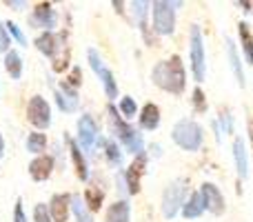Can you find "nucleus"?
<instances>
[{"label":"nucleus","mask_w":253,"mask_h":222,"mask_svg":"<svg viewBox=\"0 0 253 222\" xmlns=\"http://www.w3.org/2000/svg\"><path fill=\"white\" fill-rule=\"evenodd\" d=\"M151 80L162 91L180 96V93L184 91V87H187V71H184V65H182V60H180V56H171V58H167V60L158 62L151 69Z\"/></svg>","instance_id":"1"},{"label":"nucleus","mask_w":253,"mask_h":222,"mask_svg":"<svg viewBox=\"0 0 253 222\" xmlns=\"http://www.w3.org/2000/svg\"><path fill=\"white\" fill-rule=\"evenodd\" d=\"M107 113H109V125H111V133L116 135L120 144L126 149L129 153L133 156H140L144 153V140H142V133H140L135 127H131L129 122L120 116V111L116 109L114 105L107 107Z\"/></svg>","instance_id":"2"},{"label":"nucleus","mask_w":253,"mask_h":222,"mask_svg":"<svg viewBox=\"0 0 253 222\" xmlns=\"http://www.w3.org/2000/svg\"><path fill=\"white\" fill-rule=\"evenodd\" d=\"M171 140H173L182 151L193 153L202 147V142H205V131H202V127L198 125L196 120L182 118V120H178L173 125V129H171Z\"/></svg>","instance_id":"3"},{"label":"nucleus","mask_w":253,"mask_h":222,"mask_svg":"<svg viewBox=\"0 0 253 222\" xmlns=\"http://www.w3.org/2000/svg\"><path fill=\"white\" fill-rule=\"evenodd\" d=\"M175 7H180V2H151V27L158 36H171L175 31Z\"/></svg>","instance_id":"4"},{"label":"nucleus","mask_w":253,"mask_h":222,"mask_svg":"<svg viewBox=\"0 0 253 222\" xmlns=\"http://www.w3.org/2000/svg\"><path fill=\"white\" fill-rule=\"evenodd\" d=\"M189 58H191L193 80H196V83H202L207 76V51H205L202 31L198 25H191V31H189Z\"/></svg>","instance_id":"5"},{"label":"nucleus","mask_w":253,"mask_h":222,"mask_svg":"<svg viewBox=\"0 0 253 222\" xmlns=\"http://www.w3.org/2000/svg\"><path fill=\"white\" fill-rule=\"evenodd\" d=\"M189 198V187H187V180L178 178L165 189L162 193V216L167 220H173L175 216L182 211L184 200Z\"/></svg>","instance_id":"6"},{"label":"nucleus","mask_w":253,"mask_h":222,"mask_svg":"<svg viewBox=\"0 0 253 222\" xmlns=\"http://www.w3.org/2000/svg\"><path fill=\"white\" fill-rule=\"evenodd\" d=\"M87 60H89V67L93 69V74H96L98 80H100L102 89H105V96L109 98V100H116V98H118V83H116L111 69L105 65V60L100 58V53H98L93 47L87 49Z\"/></svg>","instance_id":"7"},{"label":"nucleus","mask_w":253,"mask_h":222,"mask_svg":"<svg viewBox=\"0 0 253 222\" xmlns=\"http://www.w3.org/2000/svg\"><path fill=\"white\" fill-rule=\"evenodd\" d=\"M76 142L80 144L87 156H93L96 153V147L102 144V138H100V129H98V122L93 120L89 113L78 118V140Z\"/></svg>","instance_id":"8"},{"label":"nucleus","mask_w":253,"mask_h":222,"mask_svg":"<svg viewBox=\"0 0 253 222\" xmlns=\"http://www.w3.org/2000/svg\"><path fill=\"white\" fill-rule=\"evenodd\" d=\"M27 120L36 131H47L51 127V107L42 96H31L27 102Z\"/></svg>","instance_id":"9"},{"label":"nucleus","mask_w":253,"mask_h":222,"mask_svg":"<svg viewBox=\"0 0 253 222\" xmlns=\"http://www.w3.org/2000/svg\"><path fill=\"white\" fill-rule=\"evenodd\" d=\"M29 25L44 31H53L58 27V11L51 2H38L29 13Z\"/></svg>","instance_id":"10"},{"label":"nucleus","mask_w":253,"mask_h":222,"mask_svg":"<svg viewBox=\"0 0 253 222\" xmlns=\"http://www.w3.org/2000/svg\"><path fill=\"white\" fill-rule=\"evenodd\" d=\"M200 198H202V207H205V211H209V214H213V216H222L224 209H227L222 191H220L213 182H202Z\"/></svg>","instance_id":"11"},{"label":"nucleus","mask_w":253,"mask_h":222,"mask_svg":"<svg viewBox=\"0 0 253 222\" xmlns=\"http://www.w3.org/2000/svg\"><path fill=\"white\" fill-rule=\"evenodd\" d=\"M144 167H147V153H140L131 162L129 169H125V182H126V193L129 196H135L140 191V178L144 174Z\"/></svg>","instance_id":"12"},{"label":"nucleus","mask_w":253,"mask_h":222,"mask_svg":"<svg viewBox=\"0 0 253 222\" xmlns=\"http://www.w3.org/2000/svg\"><path fill=\"white\" fill-rule=\"evenodd\" d=\"M56 105H58V109L65 111V113L78 111V105H80L78 89L69 87L65 80H60V87L56 89Z\"/></svg>","instance_id":"13"},{"label":"nucleus","mask_w":253,"mask_h":222,"mask_svg":"<svg viewBox=\"0 0 253 222\" xmlns=\"http://www.w3.org/2000/svg\"><path fill=\"white\" fill-rule=\"evenodd\" d=\"M53 222H67L71 216V193H56L47 205Z\"/></svg>","instance_id":"14"},{"label":"nucleus","mask_w":253,"mask_h":222,"mask_svg":"<svg viewBox=\"0 0 253 222\" xmlns=\"http://www.w3.org/2000/svg\"><path fill=\"white\" fill-rule=\"evenodd\" d=\"M53 167H56V160L49 153H42V156H36L34 160L29 162V176L36 182H44L49 180V176L53 174Z\"/></svg>","instance_id":"15"},{"label":"nucleus","mask_w":253,"mask_h":222,"mask_svg":"<svg viewBox=\"0 0 253 222\" xmlns=\"http://www.w3.org/2000/svg\"><path fill=\"white\" fill-rule=\"evenodd\" d=\"M36 47H38V51L42 53V56L58 58V51H60V47H62V40H60V36L53 34V31H42V34L36 38Z\"/></svg>","instance_id":"16"},{"label":"nucleus","mask_w":253,"mask_h":222,"mask_svg":"<svg viewBox=\"0 0 253 222\" xmlns=\"http://www.w3.org/2000/svg\"><path fill=\"white\" fill-rule=\"evenodd\" d=\"M67 144H69V156L71 160H74V167H76V176H78L83 182H87L89 180V165H87V158H84V151L80 149V144L76 142V140H71L69 135H67Z\"/></svg>","instance_id":"17"},{"label":"nucleus","mask_w":253,"mask_h":222,"mask_svg":"<svg viewBox=\"0 0 253 222\" xmlns=\"http://www.w3.org/2000/svg\"><path fill=\"white\" fill-rule=\"evenodd\" d=\"M227 60L229 67H231L233 76H236V83L238 87H245V69H242V60H240V53H238V47L231 38H227Z\"/></svg>","instance_id":"18"},{"label":"nucleus","mask_w":253,"mask_h":222,"mask_svg":"<svg viewBox=\"0 0 253 222\" xmlns=\"http://www.w3.org/2000/svg\"><path fill=\"white\" fill-rule=\"evenodd\" d=\"M233 160H236L238 176H240V178H247V176H249V151H247L245 138L233 140Z\"/></svg>","instance_id":"19"},{"label":"nucleus","mask_w":253,"mask_h":222,"mask_svg":"<svg viewBox=\"0 0 253 222\" xmlns=\"http://www.w3.org/2000/svg\"><path fill=\"white\" fill-rule=\"evenodd\" d=\"M138 122H140V129L156 131L158 127H160V109H158V105H153V102H147V105L140 109Z\"/></svg>","instance_id":"20"},{"label":"nucleus","mask_w":253,"mask_h":222,"mask_svg":"<svg viewBox=\"0 0 253 222\" xmlns=\"http://www.w3.org/2000/svg\"><path fill=\"white\" fill-rule=\"evenodd\" d=\"M129 7H131V13H133L135 22H138L140 31L144 34V40H147L149 44H153L151 36H149V31H147V13H149V7H151V2H144V0H135V2H131Z\"/></svg>","instance_id":"21"},{"label":"nucleus","mask_w":253,"mask_h":222,"mask_svg":"<svg viewBox=\"0 0 253 222\" xmlns=\"http://www.w3.org/2000/svg\"><path fill=\"white\" fill-rule=\"evenodd\" d=\"M238 34H240V44H242V53H245L247 65H253V34L249 22H238Z\"/></svg>","instance_id":"22"},{"label":"nucleus","mask_w":253,"mask_h":222,"mask_svg":"<svg viewBox=\"0 0 253 222\" xmlns=\"http://www.w3.org/2000/svg\"><path fill=\"white\" fill-rule=\"evenodd\" d=\"M105 222H131V207L126 200H118L114 205H109L107 209Z\"/></svg>","instance_id":"23"},{"label":"nucleus","mask_w":253,"mask_h":222,"mask_svg":"<svg viewBox=\"0 0 253 222\" xmlns=\"http://www.w3.org/2000/svg\"><path fill=\"white\" fill-rule=\"evenodd\" d=\"M202 214H205V207H202L200 191L189 193V198L184 200V205H182V216L187 220H193V218H200Z\"/></svg>","instance_id":"24"},{"label":"nucleus","mask_w":253,"mask_h":222,"mask_svg":"<svg viewBox=\"0 0 253 222\" xmlns=\"http://www.w3.org/2000/svg\"><path fill=\"white\" fill-rule=\"evenodd\" d=\"M4 71L9 74V78L13 80H20L22 78V58L16 49L4 53Z\"/></svg>","instance_id":"25"},{"label":"nucleus","mask_w":253,"mask_h":222,"mask_svg":"<svg viewBox=\"0 0 253 222\" xmlns=\"http://www.w3.org/2000/svg\"><path fill=\"white\" fill-rule=\"evenodd\" d=\"M25 147L34 156H42V151H47V135L42 131H31L25 140Z\"/></svg>","instance_id":"26"},{"label":"nucleus","mask_w":253,"mask_h":222,"mask_svg":"<svg viewBox=\"0 0 253 222\" xmlns=\"http://www.w3.org/2000/svg\"><path fill=\"white\" fill-rule=\"evenodd\" d=\"M71 214H74L76 222H93L91 211L87 209L83 196H78V193H71Z\"/></svg>","instance_id":"27"},{"label":"nucleus","mask_w":253,"mask_h":222,"mask_svg":"<svg viewBox=\"0 0 253 222\" xmlns=\"http://www.w3.org/2000/svg\"><path fill=\"white\" fill-rule=\"evenodd\" d=\"M83 200H84V205H87V209L91 211V214H93V211H100L102 200H105V191H102V189H98V187H89L87 191H84Z\"/></svg>","instance_id":"28"},{"label":"nucleus","mask_w":253,"mask_h":222,"mask_svg":"<svg viewBox=\"0 0 253 222\" xmlns=\"http://www.w3.org/2000/svg\"><path fill=\"white\" fill-rule=\"evenodd\" d=\"M102 147H105V156L107 162L111 167H120L123 165V151H120V144L116 140H105L102 138Z\"/></svg>","instance_id":"29"},{"label":"nucleus","mask_w":253,"mask_h":222,"mask_svg":"<svg viewBox=\"0 0 253 222\" xmlns=\"http://www.w3.org/2000/svg\"><path fill=\"white\" fill-rule=\"evenodd\" d=\"M118 111H120V116H123L125 120H131L133 116H138V105H135V100L131 96H125V98H120Z\"/></svg>","instance_id":"30"},{"label":"nucleus","mask_w":253,"mask_h":222,"mask_svg":"<svg viewBox=\"0 0 253 222\" xmlns=\"http://www.w3.org/2000/svg\"><path fill=\"white\" fill-rule=\"evenodd\" d=\"M4 27H7L9 36H11V38L16 40L20 47H27V36H25V31H22L20 27L16 25V22H13V20H7V22H4Z\"/></svg>","instance_id":"31"},{"label":"nucleus","mask_w":253,"mask_h":222,"mask_svg":"<svg viewBox=\"0 0 253 222\" xmlns=\"http://www.w3.org/2000/svg\"><path fill=\"white\" fill-rule=\"evenodd\" d=\"M220 131L222 133H233V116L229 109H220Z\"/></svg>","instance_id":"32"},{"label":"nucleus","mask_w":253,"mask_h":222,"mask_svg":"<svg viewBox=\"0 0 253 222\" xmlns=\"http://www.w3.org/2000/svg\"><path fill=\"white\" fill-rule=\"evenodd\" d=\"M0 51H2V53L11 51V36H9L4 22H0Z\"/></svg>","instance_id":"33"},{"label":"nucleus","mask_w":253,"mask_h":222,"mask_svg":"<svg viewBox=\"0 0 253 222\" xmlns=\"http://www.w3.org/2000/svg\"><path fill=\"white\" fill-rule=\"evenodd\" d=\"M34 222H53L51 220V216H49V209H47V205H36V209H34Z\"/></svg>","instance_id":"34"},{"label":"nucleus","mask_w":253,"mask_h":222,"mask_svg":"<svg viewBox=\"0 0 253 222\" xmlns=\"http://www.w3.org/2000/svg\"><path fill=\"white\" fill-rule=\"evenodd\" d=\"M69 87H74V89H78L80 87V83H83V71H80V67H71V74H69V78L65 80Z\"/></svg>","instance_id":"35"},{"label":"nucleus","mask_w":253,"mask_h":222,"mask_svg":"<svg viewBox=\"0 0 253 222\" xmlns=\"http://www.w3.org/2000/svg\"><path fill=\"white\" fill-rule=\"evenodd\" d=\"M193 107L196 111H207V102H205V91L200 87L193 89Z\"/></svg>","instance_id":"36"},{"label":"nucleus","mask_w":253,"mask_h":222,"mask_svg":"<svg viewBox=\"0 0 253 222\" xmlns=\"http://www.w3.org/2000/svg\"><path fill=\"white\" fill-rule=\"evenodd\" d=\"M13 222H27V214H25V205H22V198L16 200L13 207Z\"/></svg>","instance_id":"37"},{"label":"nucleus","mask_w":253,"mask_h":222,"mask_svg":"<svg viewBox=\"0 0 253 222\" xmlns=\"http://www.w3.org/2000/svg\"><path fill=\"white\" fill-rule=\"evenodd\" d=\"M4 7L13 9V11H22V9H27V2L25 0H4Z\"/></svg>","instance_id":"38"},{"label":"nucleus","mask_w":253,"mask_h":222,"mask_svg":"<svg viewBox=\"0 0 253 222\" xmlns=\"http://www.w3.org/2000/svg\"><path fill=\"white\" fill-rule=\"evenodd\" d=\"M149 151H151L153 158H160V156H162V147H160V144H156V142L149 144Z\"/></svg>","instance_id":"39"},{"label":"nucleus","mask_w":253,"mask_h":222,"mask_svg":"<svg viewBox=\"0 0 253 222\" xmlns=\"http://www.w3.org/2000/svg\"><path fill=\"white\" fill-rule=\"evenodd\" d=\"M247 127H249V140H251V149H253V118L247 120Z\"/></svg>","instance_id":"40"},{"label":"nucleus","mask_w":253,"mask_h":222,"mask_svg":"<svg viewBox=\"0 0 253 222\" xmlns=\"http://www.w3.org/2000/svg\"><path fill=\"white\" fill-rule=\"evenodd\" d=\"M2 156H4V138L0 133V160H2Z\"/></svg>","instance_id":"41"},{"label":"nucleus","mask_w":253,"mask_h":222,"mask_svg":"<svg viewBox=\"0 0 253 222\" xmlns=\"http://www.w3.org/2000/svg\"><path fill=\"white\" fill-rule=\"evenodd\" d=\"M114 7H116V11H118V13H125V9H123L125 4L123 2H114Z\"/></svg>","instance_id":"42"},{"label":"nucleus","mask_w":253,"mask_h":222,"mask_svg":"<svg viewBox=\"0 0 253 222\" xmlns=\"http://www.w3.org/2000/svg\"><path fill=\"white\" fill-rule=\"evenodd\" d=\"M251 11H253V9H251Z\"/></svg>","instance_id":"43"}]
</instances>
